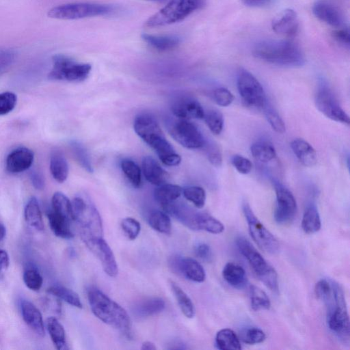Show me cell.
Returning <instances> with one entry per match:
<instances>
[{"instance_id": "cell-33", "label": "cell", "mask_w": 350, "mask_h": 350, "mask_svg": "<svg viewBox=\"0 0 350 350\" xmlns=\"http://www.w3.org/2000/svg\"><path fill=\"white\" fill-rule=\"evenodd\" d=\"M216 347L221 350H239L240 340L234 332L229 328L219 330L215 336Z\"/></svg>"}, {"instance_id": "cell-21", "label": "cell", "mask_w": 350, "mask_h": 350, "mask_svg": "<svg viewBox=\"0 0 350 350\" xmlns=\"http://www.w3.org/2000/svg\"><path fill=\"white\" fill-rule=\"evenodd\" d=\"M21 311L25 323L39 336L45 335L44 322L42 314L36 306L31 301L23 299L21 301Z\"/></svg>"}, {"instance_id": "cell-15", "label": "cell", "mask_w": 350, "mask_h": 350, "mask_svg": "<svg viewBox=\"0 0 350 350\" xmlns=\"http://www.w3.org/2000/svg\"><path fill=\"white\" fill-rule=\"evenodd\" d=\"M85 244L99 259L105 273L110 277H116L118 273L117 262L111 248L103 237L90 241Z\"/></svg>"}, {"instance_id": "cell-26", "label": "cell", "mask_w": 350, "mask_h": 350, "mask_svg": "<svg viewBox=\"0 0 350 350\" xmlns=\"http://www.w3.org/2000/svg\"><path fill=\"white\" fill-rule=\"evenodd\" d=\"M180 275L195 282H203L206 273L200 262L191 258H181Z\"/></svg>"}, {"instance_id": "cell-53", "label": "cell", "mask_w": 350, "mask_h": 350, "mask_svg": "<svg viewBox=\"0 0 350 350\" xmlns=\"http://www.w3.org/2000/svg\"><path fill=\"white\" fill-rule=\"evenodd\" d=\"M213 98L219 106L227 107L234 100V95L226 88H218L214 90Z\"/></svg>"}, {"instance_id": "cell-61", "label": "cell", "mask_w": 350, "mask_h": 350, "mask_svg": "<svg viewBox=\"0 0 350 350\" xmlns=\"http://www.w3.org/2000/svg\"><path fill=\"white\" fill-rule=\"evenodd\" d=\"M142 350H156L157 347L154 344L150 341H145L142 343Z\"/></svg>"}, {"instance_id": "cell-13", "label": "cell", "mask_w": 350, "mask_h": 350, "mask_svg": "<svg viewBox=\"0 0 350 350\" xmlns=\"http://www.w3.org/2000/svg\"><path fill=\"white\" fill-rule=\"evenodd\" d=\"M274 188L276 196L274 219L280 224H288L297 213L296 200L291 191L282 184L275 182Z\"/></svg>"}, {"instance_id": "cell-25", "label": "cell", "mask_w": 350, "mask_h": 350, "mask_svg": "<svg viewBox=\"0 0 350 350\" xmlns=\"http://www.w3.org/2000/svg\"><path fill=\"white\" fill-rule=\"evenodd\" d=\"M165 307V301L158 297L146 298L133 307V313L138 317L144 318L161 312Z\"/></svg>"}, {"instance_id": "cell-63", "label": "cell", "mask_w": 350, "mask_h": 350, "mask_svg": "<svg viewBox=\"0 0 350 350\" xmlns=\"http://www.w3.org/2000/svg\"><path fill=\"white\" fill-rule=\"evenodd\" d=\"M146 1H154V2H164L166 0H146Z\"/></svg>"}, {"instance_id": "cell-35", "label": "cell", "mask_w": 350, "mask_h": 350, "mask_svg": "<svg viewBox=\"0 0 350 350\" xmlns=\"http://www.w3.org/2000/svg\"><path fill=\"white\" fill-rule=\"evenodd\" d=\"M250 151L253 157L261 162L268 163L276 157V151L273 146L267 141H257L252 144Z\"/></svg>"}, {"instance_id": "cell-23", "label": "cell", "mask_w": 350, "mask_h": 350, "mask_svg": "<svg viewBox=\"0 0 350 350\" xmlns=\"http://www.w3.org/2000/svg\"><path fill=\"white\" fill-rule=\"evenodd\" d=\"M291 148L299 162L306 167H312L317 161L316 150L307 141L297 138L291 143Z\"/></svg>"}, {"instance_id": "cell-24", "label": "cell", "mask_w": 350, "mask_h": 350, "mask_svg": "<svg viewBox=\"0 0 350 350\" xmlns=\"http://www.w3.org/2000/svg\"><path fill=\"white\" fill-rule=\"evenodd\" d=\"M222 275L229 285L237 289L244 288L247 283L245 269L234 262H228L224 266L222 270Z\"/></svg>"}, {"instance_id": "cell-44", "label": "cell", "mask_w": 350, "mask_h": 350, "mask_svg": "<svg viewBox=\"0 0 350 350\" xmlns=\"http://www.w3.org/2000/svg\"><path fill=\"white\" fill-rule=\"evenodd\" d=\"M203 119L212 133L219 135L221 133L224 120L220 111L215 109L208 110L204 112Z\"/></svg>"}, {"instance_id": "cell-12", "label": "cell", "mask_w": 350, "mask_h": 350, "mask_svg": "<svg viewBox=\"0 0 350 350\" xmlns=\"http://www.w3.org/2000/svg\"><path fill=\"white\" fill-rule=\"evenodd\" d=\"M171 136L181 146L189 149L203 147L205 139L198 127L188 120H173L168 126Z\"/></svg>"}, {"instance_id": "cell-49", "label": "cell", "mask_w": 350, "mask_h": 350, "mask_svg": "<svg viewBox=\"0 0 350 350\" xmlns=\"http://www.w3.org/2000/svg\"><path fill=\"white\" fill-rule=\"evenodd\" d=\"M120 225L123 232L130 240H135L138 237L141 230V225L135 218L125 217L122 220Z\"/></svg>"}, {"instance_id": "cell-51", "label": "cell", "mask_w": 350, "mask_h": 350, "mask_svg": "<svg viewBox=\"0 0 350 350\" xmlns=\"http://www.w3.org/2000/svg\"><path fill=\"white\" fill-rule=\"evenodd\" d=\"M203 147L209 162L215 167H220L222 164V154L218 146L214 142L205 140Z\"/></svg>"}, {"instance_id": "cell-62", "label": "cell", "mask_w": 350, "mask_h": 350, "mask_svg": "<svg viewBox=\"0 0 350 350\" xmlns=\"http://www.w3.org/2000/svg\"><path fill=\"white\" fill-rule=\"evenodd\" d=\"M6 234V228L4 224L0 222V242L5 238Z\"/></svg>"}, {"instance_id": "cell-38", "label": "cell", "mask_w": 350, "mask_h": 350, "mask_svg": "<svg viewBox=\"0 0 350 350\" xmlns=\"http://www.w3.org/2000/svg\"><path fill=\"white\" fill-rule=\"evenodd\" d=\"M197 230H202L211 234H220L224 230L223 224L206 213L198 212L196 218Z\"/></svg>"}, {"instance_id": "cell-57", "label": "cell", "mask_w": 350, "mask_h": 350, "mask_svg": "<svg viewBox=\"0 0 350 350\" xmlns=\"http://www.w3.org/2000/svg\"><path fill=\"white\" fill-rule=\"evenodd\" d=\"M194 252L196 255L202 260L208 262L212 259V250L206 243L198 244L195 247Z\"/></svg>"}, {"instance_id": "cell-20", "label": "cell", "mask_w": 350, "mask_h": 350, "mask_svg": "<svg viewBox=\"0 0 350 350\" xmlns=\"http://www.w3.org/2000/svg\"><path fill=\"white\" fill-rule=\"evenodd\" d=\"M165 213L174 217L187 228L197 230L196 218L198 211H196L185 203L176 200L162 206Z\"/></svg>"}, {"instance_id": "cell-48", "label": "cell", "mask_w": 350, "mask_h": 350, "mask_svg": "<svg viewBox=\"0 0 350 350\" xmlns=\"http://www.w3.org/2000/svg\"><path fill=\"white\" fill-rule=\"evenodd\" d=\"M241 338L245 343L254 345L262 342L266 338V335L260 328L252 327L244 329Z\"/></svg>"}, {"instance_id": "cell-9", "label": "cell", "mask_w": 350, "mask_h": 350, "mask_svg": "<svg viewBox=\"0 0 350 350\" xmlns=\"http://www.w3.org/2000/svg\"><path fill=\"white\" fill-rule=\"evenodd\" d=\"M52 62L49 78L53 80L81 82L88 77L92 69L90 64L77 62L64 55H54Z\"/></svg>"}, {"instance_id": "cell-3", "label": "cell", "mask_w": 350, "mask_h": 350, "mask_svg": "<svg viewBox=\"0 0 350 350\" xmlns=\"http://www.w3.org/2000/svg\"><path fill=\"white\" fill-rule=\"evenodd\" d=\"M88 299L92 313L98 319L124 334H129L131 319L120 305L96 287L89 288Z\"/></svg>"}, {"instance_id": "cell-43", "label": "cell", "mask_w": 350, "mask_h": 350, "mask_svg": "<svg viewBox=\"0 0 350 350\" xmlns=\"http://www.w3.org/2000/svg\"><path fill=\"white\" fill-rule=\"evenodd\" d=\"M185 198L191 202L196 207L202 208L206 202V192L204 189L198 186H188L182 191Z\"/></svg>"}, {"instance_id": "cell-1", "label": "cell", "mask_w": 350, "mask_h": 350, "mask_svg": "<svg viewBox=\"0 0 350 350\" xmlns=\"http://www.w3.org/2000/svg\"><path fill=\"white\" fill-rule=\"evenodd\" d=\"M137 135L157 152L161 161L168 166L178 165L181 157L166 139L159 123L150 114H138L133 122Z\"/></svg>"}, {"instance_id": "cell-54", "label": "cell", "mask_w": 350, "mask_h": 350, "mask_svg": "<svg viewBox=\"0 0 350 350\" xmlns=\"http://www.w3.org/2000/svg\"><path fill=\"white\" fill-rule=\"evenodd\" d=\"M231 163L234 168L242 174H249L252 169V163L247 158L235 154L232 157Z\"/></svg>"}, {"instance_id": "cell-7", "label": "cell", "mask_w": 350, "mask_h": 350, "mask_svg": "<svg viewBox=\"0 0 350 350\" xmlns=\"http://www.w3.org/2000/svg\"><path fill=\"white\" fill-rule=\"evenodd\" d=\"M237 246L240 253L249 262L255 275L271 291H278V274L257 251L253 245L245 237H238L236 239Z\"/></svg>"}, {"instance_id": "cell-32", "label": "cell", "mask_w": 350, "mask_h": 350, "mask_svg": "<svg viewBox=\"0 0 350 350\" xmlns=\"http://www.w3.org/2000/svg\"><path fill=\"white\" fill-rule=\"evenodd\" d=\"M46 327L55 348L68 349L65 330L61 323L55 317H51L46 320Z\"/></svg>"}, {"instance_id": "cell-52", "label": "cell", "mask_w": 350, "mask_h": 350, "mask_svg": "<svg viewBox=\"0 0 350 350\" xmlns=\"http://www.w3.org/2000/svg\"><path fill=\"white\" fill-rule=\"evenodd\" d=\"M16 101L17 97L13 92L0 93V116L12 111L15 107Z\"/></svg>"}, {"instance_id": "cell-8", "label": "cell", "mask_w": 350, "mask_h": 350, "mask_svg": "<svg viewBox=\"0 0 350 350\" xmlns=\"http://www.w3.org/2000/svg\"><path fill=\"white\" fill-rule=\"evenodd\" d=\"M114 11L115 7L109 4L77 2L55 6L49 11L48 16L56 19L77 20L108 15Z\"/></svg>"}, {"instance_id": "cell-45", "label": "cell", "mask_w": 350, "mask_h": 350, "mask_svg": "<svg viewBox=\"0 0 350 350\" xmlns=\"http://www.w3.org/2000/svg\"><path fill=\"white\" fill-rule=\"evenodd\" d=\"M70 148L74 157L80 165L88 172H92L93 169L90 156L83 145L78 142L72 141L70 143Z\"/></svg>"}, {"instance_id": "cell-46", "label": "cell", "mask_w": 350, "mask_h": 350, "mask_svg": "<svg viewBox=\"0 0 350 350\" xmlns=\"http://www.w3.org/2000/svg\"><path fill=\"white\" fill-rule=\"evenodd\" d=\"M263 110L266 118L273 130L278 133H284L286 130L284 122L274 108L267 103Z\"/></svg>"}, {"instance_id": "cell-2", "label": "cell", "mask_w": 350, "mask_h": 350, "mask_svg": "<svg viewBox=\"0 0 350 350\" xmlns=\"http://www.w3.org/2000/svg\"><path fill=\"white\" fill-rule=\"evenodd\" d=\"M254 55L264 62L286 67H300L306 59L299 46L288 40H265L255 44Z\"/></svg>"}, {"instance_id": "cell-60", "label": "cell", "mask_w": 350, "mask_h": 350, "mask_svg": "<svg viewBox=\"0 0 350 350\" xmlns=\"http://www.w3.org/2000/svg\"><path fill=\"white\" fill-rule=\"evenodd\" d=\"M10 264V258L8 253L3 250H0V272L5 270Z\"/></svg>"}, {"instance_id": "cell-28", "label": "cell", "mask_w": 350, "mask_h": 350, "mask_svg": "<svg viewBox=\"0 0 350 350\" xmlns=\"http://www.w3.org/2000/svg\"><path fill=\"white\" fill-rule=\"evenodd\" d=\"M142 38L151 47L161 51L173 49L180 42V39L176 36H155L143 33Z\"/></svg>"}, {"instance_id": "cell-47", "label": "cell", "mask_w": 350, "mask_h": 350, "mask_svg": "<svg viewBox=\"0 0 350 350\" xmlns=\"http://www.w3.org/2000/svg\"><path fill=\"white\" fill-rule=\"evenodd\" d=\"M23 281L26 286L31 291H39L43 283V279L39 271L33 267L26 269L23 273Z\"/></svg>"}, {"instance_id": "cell-30", "label": "cell", "mask_w": 350, "mask_h": 350, "mask_svg": "<svg viewBox=\"0 0 350 350\" xmlns=\"http://www.w3.org/2000/svg\"><path fill=\"white\" fill-rule=\"evenodd\" d=\"M183 189L176 185L163 183L159 185L154 191L155 200L163 206L176 200L181 195Z\"/></svg>"}, {"instance_id": "cell-18", "label": "cell", "mask_w": 350, "mask_h": 350, "mask_svg": "<svg viewBox=\"0 0 350 350\" xmlns=\"http://www.w3.org/2000/svg\"><path fill=\"white\" fill-rule=\"evenodd\" d=\"M312 13L323 23L336 28L345 27L344 18L336 7L325 0H317L312 5Z\"/></svg>"}, {"instance_id": "cell-41", "label": "cell", "mask_w": 350, "mask_h": 350, "mask_svg": "<svg viewBox=\"0 0 350 350\" xmlns=\"http://www.w3.org/2000/svg\"><path fill=\"white\" fill-rule=\"evenodd\" d=\"M251 307L255 311L269 310L271 302L266 293L260 288L251 285L250 286Z\"/></svg>"}, {"instance_id": "cell-37", "label": "cell", "mask_w": 350, "mask_h": 350, "mask_svg": "<svg viewBox=\"0 0 350 350\" xmlns=\"http://www.w3.org/2000/svg\"><path fill=\"white\" fill-rule=\"evenodd\" d=\"M52 210L70 221H74L72 203L62 192H56L51 200Z\"/></svg>"}, {"instance_id": "cell-36", "label": "cell", "mask_w": 350, "mask_h": 350, "mask_svg": "<svg viewBox=\"0 0 350 350\" xmlns=\"http://www.w3.org/2000/svg\"><path fill=\"white\" fill-rule=\"evenodd\" d=\"M321 227V221L319 211L314 204H310L306 208L302 220L301 228L306 234H314Z\"/></svg>"}, {"instance_id": "cell-22", "label": "cell", "mask_w": 350, "mask_h": 350, "mask_svg": "<svg viewBox=\"0 0 350 350\" xmlns=\"http://www.w3.org/2000/svg\"><path fill=\"white\" fill-rule=\"evenodd\" d=\"M142 170L146 179L157 186L165 183L169 178L167 172L150 156L143 158Z\"/></svg>"}, {"instance_id": "cell-19", "label": "cell", "mask_w": 350, "mask_h": 350, "mask_svg": "<svg viewBox=\"0 0 350 350\" xmlns=\"http://www.w3.org/2000/svg\"><path fill=\"white\" fill-rule=\"evenodd\" d=\"M33 152L25 147L12 150L7 157L5 167L8 172L20 173L29 169L33 161Z\"/></svg>"}, {"instance_id": "cell-39", "label": "cell", "mask_w": 350, "mask_h": 350, "mask_svg": "<svg viewBox=\"0 0 350 350\" xmlns=\"http://www.w3.org/2000/svg\"><path fill=\"white\" fill-rule=\"evenodd\" d=\"M47 292L74 307L78 308H82L83 307L78 294L70 288L61 285H54L49 287Z\"/></svg>"}, {"instance_id": "cell-56", "label": "cell", "mask_w": 350, "mask_h": 350, "mask_svg": "<svg viewBox=\"0 0 350 350\" xmlns=\"http://www.w3.org/2000/svg\"><path fill=\"white\" fill-rule=\"evenodd\" d=\"M332 37L339 43L347 46H349L350 43V35L349 30L347 27L337 28L332 32Z\"/></svg>"}, {"instance_id": "cell-6", "label": "cell", "mask_w": 350, "mask_h": 350, "mask_svg": "<svg viewBox=\"0 0 350 350\" xmlns=\"http://www.w3.org/2000/svg\"><path fill=\"white\" fill-rule=\"evenodd\" d=\"M333 293L325 304L328 306L327 323L329 329L342 341L349 342L350 325L345 298L340 286L332 281Z\"/></svg>"}, {"instance_id": "cell-29", "label": "cell", "mask_w": 350, "mask_h": 350, "mask_svg": "<svg viewBox=\"0 0 350 350\" xmlns=\"http://www.w3.org/2000/svg\"><path fill=\"white\" fill-rule=\"evenodd\" d=\"M50 171L58 183H64L68 175V165L61 151L54 150L50 158Z\"/></svg>"}, {"instance_id": "cell-5", "label": "cell", "mask_w": 350, "mask_h": 350, "mask_svg": "<svg viewBox=\"0 0 350 350\" xmlns=\"http://www.w3.org/2000/svg\"><path fill=\"white\" fill-rule=\"evenodd\" d=\"M206 0H170L159 11L149 17L144 25L154 28L180 22L202 8Z\"/></svg>"}, {"instance_id": "cell-11", "label": "cell", "mask_w": 350, "mask_h": 350, "mask_svg": "<svg viewBox=\"0 0 350 350\" xmlns=\"http://www.w3.org/2000/svg\"><path fill=\"white\" fill-rule=\"evenodd\" d=\"M243 211L247 223L250 234L258 247L267 254L278 253L280 247L278 240L260 221L250 206L246 202L243 204Z\"/></svg>"}, {"instance_id": "cell-42", "label": "cell", "mask_w": 350, "mask_h": 350, "mask_svg": "<svg viewBox=\"0 0 350 350\" xmlns=\"http://www.w3.org/2000/svg\"><path fill=\"white\" fill-rule=\"evenodd\" d=\"M121 168L133 187L139 188L142 185L139 167L132 160L125 159L121 162Z\"/></svg>"}, {"instance_id": "cell-55", "label": "cell", "mask_w": 350, "mask_h": 350, "mask_svg": "<svg viewBox=\"0 0 350 350\" xmlns=\"http://www.w3.org/2000/svg\"><path fill=\"white\" fill-rule=\"evenodd\" d=\"M15 53L10 49L0 50V75L5 72L13 64Z\"/></svg>"}, {"instance_id": "cell-31", "label": "cell", "mask_w": 350, "mask_h": 350, "mask_svg": "<svg viewBox=\"0 0 350 350\" xmlns=\"http://www.w3.org/2000/svg\"><path fill=\"white\" fill-rule=\"evenodd\" d=\"M24 215L26 222L31 228L38 231L44 230V223L40 208L35 197H31L27 202L25 207Z\"/></svg>"}, {"instance_id": "cell-50", "label": "cell", "mask_w": 350, "mask_h": 350, "mask_svg": "<svg viewBox=\"0 0 350 350\" xmlns=\"http://www.w3.org/2000/svg\"><path fill=\"white\" fill-rule=\"evenodd\" d=\"M333 293L332 281L326 279H321L314 286V293L317 299L325 303L331 298Z\"/></svg>"}, {"instance_id": "cell-4", "label": "cell", "mask_w": 350, "mask_h": 350, "mask_svg": "<svg viewBox=\"0 0 350 350\" xmlns=\"http://www.w3.org/2000/svg\"><path fill=\"white\" fill-rule=\"evenodd\" d=\"M72 203L73 219L79 226L83 241L103 237V227L101 217L94 205L87 198L75 197Z\"/></svg>"}, {"instance_id": "cell-14", "label": "cell", "mask_w": 350, "mask_h": 350, "mask_svg": "<svg viewBox=\"0 0 350 350\" xmlns=\"http://www.w3.org/2000/svg\"><path fill=\"white\" fill-rule=\"evenodd\" d=\"M318 110L332 120L349 124L350 118L342 109L333 93L326 88L320 89L315 96Z\"/></svg>"}, {"instance_id": "cell-16", "label": "cell", "mask_w": 350, "mask_h": 350, "mask_svg": "<svg viewBox=\"0 0 350 350\" xmlns=\"http://www.w3.org/2000/svg\"><path fill=\"white\" fill-rule=\"evenodd\" d=\"M171 111L176 118L185 120L203 119L205 112L197 100L187 96L178 97L172 101Z\"/></svg>"}, {"instance_id": "cell-27", "label": "cell", "mask_w": 350, "mask_h": 350, "mask_svg": "<svg viewBox=\"0 0 350 350\" xmlns=\"http://www.w3.org/2000/svg\"><path fill=\"white\" fill-rule=\"evenodd\" d=\"M49 224L54 234L59 238L70 239L74 237L70 228L71 221L57 214L53 210L47 213Z\"/></svg>"}, {"instance_id": "cell-10", "label": "cell", "mask_w": 350, "mask_h": 350, "mask_svg": "<svg viewBox=\"0 0 350 350\" xmlns=\"http://www.w3.org/2000/svg\"><path fill=\"white\" fill-rule=\"evenodd\" d=\"M237 89L245 106L263 109L267 103L264 89L258 80L246 70H241L237 75Z\"/></svg>"}, {"instance_id": "cell-34", "label": "cell", "mask_w": 350, "mask_h": 350, "mask_svg": "<svg viewBox=\"0 0 350 350\" xmlns=\"http://www.w3.org/2000/svg\"><path fill=\"white\" fill-rule=\"evenodd\" d=\"M170 285L183 314L189 319L193 318L195 316V307L190 297L174 282L170 281Z\"/></svg>"}, {"instance_id": "cell-40", "label": "cell", "mask_w": 350, "mask_h": 350, "mask_svg": "<svg viewBox=\"0 0 350 350\" xmlns=\"http://www.w3.org/2000/svg\"><path fill=\"white\" fill-rule=\"evenodd\" d=\"M149 225L154 230L169 235L172 232V224L169 215L161 211H153L148 217Z\"/></svg>"}, {"instance_id": "cell-59", "label": "cell", "mask_w": 350, "mask_h": 350, "mask_svg": "<svg viewBox=\"0 0 350 350\" xmlns=\"http://www.w3.org/2000/svg\"><path fill=\"white\" fill-rule=\"evenodd\" d=\"M247 7L267 8L272 4L273 0H241Z\"/></svg>"}, {"instance_id": "cell-58", "label": "cell", "mask_w": 350, "mask_h": 350, "mask_svg": "<svg viewBox=\"0 0 350 350\" xmlns=\"http://www.w3.org/2000/svg\"><path fill=\"white\" fill-rule=\"evenodd\" d=\"M29 178L33 186L36 189L41 190L44 187V178L41 172L37 170H33L29 174Z\"/></svg>"}, {"instance_id": "cell-17", "label": "cell", "mask_w": 350, "mask_h": 350, "mask_svg": "<svg viewBox=\"0 0 350 350\" xmlns=\"http://www.w3.org/2000/svg\"><path fill=\"white\" fill-rule=\"evenodd\" d=\"M299 27L297 14L292 9H286L282 11L271 23V28L274 32L289 38L297 35Z\"/></svg>"}]
</instances>
